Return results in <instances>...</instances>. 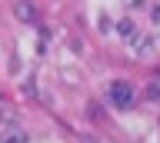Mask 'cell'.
Here are the masks:
<instances>
[{
  "mask_svg": "<svg viewBox=\"0 0 160 143\" xmlns=\"http://www.w3.org/2000/svg\"><path fill=\"white\" fill-rule=\"evenodd\" d=\"M107 100L117 107V110H130L133 107V83H127V80H113L107 87Z\"/></svg>",
  "mask_w": 160,
  "mask_h": 143,
  "instance_id": "cell-1",
  "label": "cell"
},
{
  "mask_svg": "<svg viewBox=\"0 0 160 143\" xmlns=\"http://www.w3.org/2000/svg\"><path fill=\"white\" fill-rule=\"evenodd\" d=\"M13 13H17V20H23V23H37V7H33L30 0H17Z\"/></svg>",
  "mask_w": 160,
  "mask_h": 143,
  "instance_id": "cell-2",
  "label": "cell"
},
{
  "mask_svg": "<svg viewBox=\"0 0 160 143\" xmlns=\"http://www.w3.org/2000/svg\"><path fill=\"white\" fill-rule=\"evenodd\" d=\"M0 143H27V133L20 130V126H10V130L0 133Z\"/></svg>",
  "mask_w": 160,
  "mask_h": 143,
  "instance_id": "cell-3",
  "label": "cell"
},
{
  "mask_svg": "<svg viewBox=\"0 0 160 143\" xmlns=\"http://www.w3.org/2000/svg\"><path fill=\"white\" fill-rule=\"evenodd\" d=\"M120 37H123V40H133V37H137V27H133V20H120Z\"/></svg>",
  "mask_w": 160,
  "mask_h": 143,
  "instance_id": "cell-4",
  "label": "cell"
},
{
  "mask_svg": "<svg viewBox=\"0 0 160 143\" xmlns=\"http://www.w3.org/2000/svg\"><path fill=\"white\" fill-rule=\"evenodd\" d=\"M23 93H30V97L37 93V83H33V77H27V80H23Z\"/></svg>",
  "mask_w": 160,
  "mask_h": 143,
  "instance_id": "cell-5",
  "label": "cell"
},
{
  "mask_svg": "<svg viewBox=\"0 0 160 143\" xmlns=\"http://www.w3.org/2000/svg\"><path fill=\"white\" fill-rule=\"evenodd\" d=\"M153 20L160 23V3H153Z\"/></svg>",
  "mask_w": 160,
  "mask_h": 143,
  "instance_id": "cell-6",
  "label": "cell"
}]
</instances>
